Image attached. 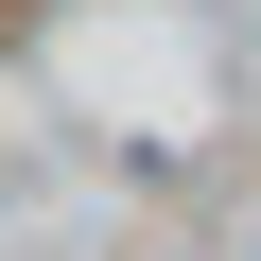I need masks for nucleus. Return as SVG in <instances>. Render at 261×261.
Here are the masks:
<instances>
[{"instance_id": "1", "label": "nucleus", "mask_w": 261, "mask_h": 261, "mask_svg": "<svg viewBox=\"0 0 261 261\" xmlns=\"http://www.w3.org/2000/svg\"><path fill=\"white\" fill-rule=\"evenodd\" d=\"M0 35H18V0H0Z\"/></svg>"}]
</instances>
